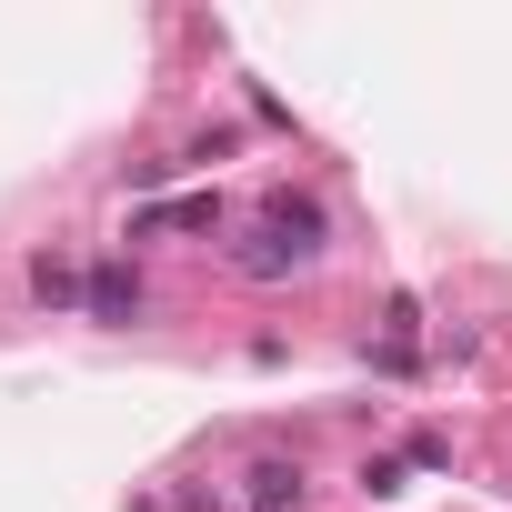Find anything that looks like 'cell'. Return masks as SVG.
Wrapping results in <instances>:
<instances>
[{
  "label": "cell",
  "instance_id": "cell-1",
  "mask_svg": "<svg viewBox=\"0 0 512 512\" xmlns=\"http://www.w3.org/2000/svg\"><path fill=\"white\" fill-rule=\"evenodd\" d=\"M262 221H272V231H282V241L302 251V262H312V251H322V231H332L312 191H272V201H262Z\"/></svg>",
  "mask_w": 512,
  "mask_h": 512
},
{
  "label": "cell",
  "instance_id": "cell-2",
  "mask_svg": "<svg viewBox=\"0 0 512 512\" xmlns=\"http://www.w3.org/2000/svg\"><path fill=\"white\" fill-rule=\"evenodd\" d=\"M81 312H91V322H131V312H141V272H131V262H91Z\"/></svg>",
  "mask_w": 512,
  "mask_h": 512
},
{
  "label": "cell",
  "instance_id": "cell-3",
  "mask_svg": "<svg viewBox=\"0 0 512 512\" xmlns=\"http://www.w3.org/2000/svg\"><path fill=\"white\" fill-rule=\"evenodd\" d=\"M251 502L262 512H302V462H251Z\"/></svg>",
  "mask_w": 512,
  "mask_h": 512
},
{
  "label": "cell",
  "instance_id": "cell-4",
  "mask_svg": "<svg viewBox=\"0 0 512 512\" xmlns=\"http://www.w3.org/2000/svg\"><path fill=\"white\" fill-rule=\"evenodd\" d=\"M31 292H41L51 312H71V302L91 292V272H71V262H61V251H41V262H31Z\"/></svg>",
  "mask_w": 512,
  "mask_h": 512
},
{
  "label": "cell",
  "instance_id": "cell-5",
  "mask_svg": "<svg viewBox=\"0 0 512 512\" xmlns=\"http://www.w3.org/2000/svg\"><path fill=\"white\" fill-rule=\"evenodd\" d=\"M211 221H221L211 191H191V201H151V211H141V231H211Z\"/></svg>",
  "mask_w": 512,
  "mask_h": 512
}]
</instances>
